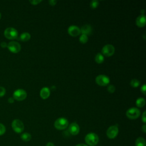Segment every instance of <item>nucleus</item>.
<instances>
[{
	"label": "nucleus",
	"instance_id": "1",
	"mask_svg": "<svg viewBox=\"0 0 146 146\" xmlns=\"http://www.w3.org/2000/svg\"><path fill=\"white\" fill-rule=\"evenodd\" d=\"M85 141L88 145L94 146L98 144L99 141V137L94 133H90L86 136Z\"/></svg>",
	"mask_w": 146,
	"mask_h": 146
},
{
	"label": "nucleus",
	"instance_id": "2",
	"mask_svg": "<svg viewBox=\"0 0 146 146\" xmlns=\"http://www.w3.org/2000/svg\"><path fill=\"white\" fill-rule=\"evenodd\" d=\"M68 125V120L64 117H60L57 119L54 123V127L59 130L66 129Z\"/></svg>",
	"mask_w": 146,
	"mask_h": 146
},
{
	"label": "nucleus",
	"instance_id": "3",
	"mask_svg": "<svg viewBox=\"0 0 146 146\" xmlns=\"http://www.w3.org/2000/svg\"><path fill=\"white\" fill-rule=\"evenodd\" d=\"M17 30L11 27H7L4 31L5 36L9 39H14L18 37Z\"/></svg>",
	"mask_w": 146,
	"mask_h": 146
},
{
	"label": "nucleus",
	"instance_id": "4",
	"mask_svg": "<svg viewBox=\"0 0 146 146\" xmlns=\"http://www.w3.org/2000/svg\"><path fill=\"white\" fill-rule=\"evenodd\" d=\"M140 115V111L136 107L129 108L126 112V116L130 119H136Z\"/></svg>",
	"mask_w": 146,
	"mask_h": 146
},
{
	"label": "nucleus",
	"instance_id": "5",
	"mask_svg": "<svg viewBox=\"0 0 146 146\" xmlns=\"http://www.w3.org/2000/svg\"><path fill=\"white\" fill-rule=\"evenodd\" d=\"M11 127L14 132L19 133L24 130V124L23 122L19 119H15L11 123Z\"/></svg>",
	"mask_w": 146,
	"mask_h": 146
},
{
	"label": "nucleus",
	"instance_id": "6",
	"mask_svg": "<svg viewBox=\"0 0 146 146\" xmlns=\"http://www.w3.org/2000/svg\"><path fill=\"white\" fill-rule=\"evenodd\" d=\"M27 97V93L23 89H18L13 93V98L18 101H22Z\"/></svg>",
	"mask_w": 146,
	"mask_h": 146
},
{
	"label": "nucleus",
	"instance_id": "7",
	"mask_svg": "<svg viewBox=\"0 0 146 146\" xmlns=\"http://www.w3.org/2000/svg\"><path fill=\"white\" fill-rule=\"evenodd\" d=\"M96 83L100 86H105L109 84L110 82V78L105 75H99L95 79Z\"/></svg>",
	"mask_w": 146,
	"mask_h": 146
},
{
	"label": "nucleus",
	"instance_id": "8",
	"mask_svg": "<svg viewBox=\"0 0 146 146\" xmlns=\"http://www.w3.org/2000/svg\"><path fill=\"white\" fill-rule=\"evenodd\" d=\"M115 47L113 45L108 44L105 45L102 50V54L105 55L106 56H111L115 52Z\"/></svg>",
	"mask_w": 146,
	"mask_h": 146
},
{
	"label": "nucleus",
	"instance_id": "9",
	"mask_svg": "<svg viewBox=\"0 0 146 146\" xmlns=\"http://www.w3.org/2000/svg\"><path fill=\"white\" fill-rule=\"evenodd\" d=\"M8 49L10 51L13 53H17L21 51V44L16 41L10 42L7 46Z\"/></svg>",
	"mask_w": 146,
	"mask_h": 146
},
{
	"label": "nucleus",
	"instance_id": "10",
	"mask_svg": "<svg viewBox=\"0 0 146 146\" xmlns=\"http://www.w3.org/2000/svg\"><path fill=\"white\" fill-rule=\"evenodd\" d=\"M119 129L117 125H112L110 127L107 131V135L110 139H114L118 134Z\"/></svg>",
	"mask_w": 146,
	"mask_h": 146
},
{
	"label": "nucleus",
	"instance_id": "11",
	"mask_svg": "<svg viewBox=\"0 0 146 146\" xmlns=\"http://www.w3.org/2000/svg\"><path fill=\"white\" fill-rule=\"evenodd\" d=\"M68 33L72 36H76L81 33L79 27L75 25H71L68 28Z\"/></svg>",
	"mask_w": 146,
	"mask_h": 146
},
{
	"label": "nucleus",
	"instance_id": "12",
	"mask_svg": "<svg viewBox=\"0 0 146 146\" xmlns=\"http://www.w3.org/2000/svg\"><path fill=\"white\" fill-rule=\"evenodd\" d=\"M69 132L73 135H76L79 132V127L76 123H72L68 127Z\"/></svg>",
	"mask_w": 146,
	"mask_h": 146
},
{
	"label": "nucleus",
	"instance_id": "13",
	"mask_svg": "<svg viewBox=\"0 0 146 146\" xmlns=\"http://www.w3.org/2000/svg\"><path fill=\"white\" fill-rule=\"evenodd\" d=\"M80 30V33H82V34H84L87 36L88 35H90L92 32V28L90 25H84L82 26Z\"/></svg>",
	"mask_w": 146,
	"mask_h": 146
},
{
	"label": "nucleus",
	"instance_id": "14",
	"mask_svg": "<svg viewBox=\"0 0 146 146\" xmlns=\"http://www.w3.org/2000/svg\"><path fill=\"white\" fill-rule=\"evenodd\" d=\"M145 16L144 14L139 15L136 19V25L139 27H143L145 25Z\"/></svg>",
	"mask_w": 146,
	"mask_h": 146
},
{
	"label": "nucleus",
	"instance_id": "15",
	"mask_svg": "<svg viewBox=\"0 0 146 146\" xmlns=\"http://www.w3.org/2000/svg\"><path fill=\"white\" fill-rule=\"evenodd\" d=\"M50 95V91L48 87H43L40 90V97L43 99H47Z\"/></svg>",
	"mask_w": 146,
	"mask_h": 146
},
{
	"label": "nucleus",
	"instance_id": "16",
	"mask_svg": "<svg viewBox=\"0 0 146 146\" xmlns=\"http://www.w3.org/2000/svg\"><path fill=\"white\" fill-rule=\"evenodd\" d=\"M30 38H31L30 34L27 32H25L21 34L19 36V39L23 42H27L30 39Z\"/></svg>",
	"mask_w": 146,
	"mask_h": 146
},
{
	"label": "nucleus",
	"instance_id": "17",
	"mask_svg": "<svg viewBox=\"0 0 146 146\" xmlns=\"http://www.w3.org/2000/svg\"><path fill=\"white\" fill-rule=\"evenodd\" d=\"M145 140L143 137H138L135 141V146H145Z\"/></svg>",
	"mask_w": 146,
	"mask_h": 146
},
{
	"label": "nucleus",
	"instance_id": "18",
	"mask_svg": "<svg viewBox=\"0 0 146 146\" xmlns=\"http://www.w3.org/2000/svg\"><path fill=\"white\" fill-rule=\"evenodd\" d=\"M104 60V56L101 53H98L95 57V60L96 63H98V64H100L102 63L103 62Z\"/></svg>",
	"mask_w": 146,
	"mask_h": 146
},
{
	"label": "nucleus",
	"instance_id": "19",
	"mask_svg": "<svg viewBox=\"0 0 146 146\" xmlns=\"http://www.w3.org/2000/svg\"><path fill=\"white\" fill-rule=\"evenodd\" d=\"M21 139L24 141H29L31 139V135L27 132H25L21 135Z\"/></svg>",
	"mask_w": 146,
	"mask_h": 146
},
{
	"label": "nucleus",
	"instance_id": "20",
	"mask_svg": "<svg viewBox=\"0 0 146 146\" xmlns=\"http://www.w3.org/2000/svg\"><path fill=\"white\" fill-rule=\"evenodd\" d=\"M145 104V100L143 98H139L136 101V105L138 107H143L144 106Z\"/></svg>",
	"mask_w": 146,
	"mask_h": 146
},
{
	"label": "nucleus",
	"instance_id": "21",
	"mask_svg": "<svg viewBox=\"0 0 146 146\" xmlns=\"http://www.w3.org/2000/svg\"><path fill=\"white\" fill-rule=\"evenodd\" d=\"M140 84V82L139 80L136 79H133L131 80L130 82V85L133 88H136L139 87Z\"/></svg>",
	"mask_w": 146,
	"mask_h": 146
},
{
	"label": "nucleus",
	"instance_id": "22",
	"mask_svg": "<svg viewBox=\"0 0 146 146\" xmlns=\"http://www.w3.org/2000/svg\"><path fill=\"white\" fill-rule=\"evenodd\" d=\"M88 36L84 34H82L79 38V41L82 43H86L88 41Z\"/></svg>",
	"mask_w": 146,
	"mask_h": 146
},
{
	"label": "nucleus",
	"instance_id": "23",
	"mask_svg": "<svg viewBox=\"0 0 146 146\" xmlns=\"http://www.w3.org/2000/svg\"><path fill=\"white\" fill-rule=\"evenodd\" d=\"M99 5V2L97 0H93L90 2V7L91 9H96Z\"/></svg>",
	"mask_w": 146,
	"mask_h": 146
},
{
	"label": "nucleus",
	"instance_id": "24",
	"mask_svg": "<svg viewBox=\"0 0 146 146\" xmlns=\"http://www.w3.org/2000/svg\"><path fill=\"white\" fill-rule=\"evenodd\" d=\"M107 90L110 93H113L115 91V87L113 85L110 84L107 87Z\"/></svg>",
	"mask_w": 146,
	"mask_h": 146
},
{
	"label": "nucleus",
	"instance_id": "25",
	"mask_svg": "<svg viewBox=\"0 0 146 146\" xmlns=\"http://www.w3.org/2000/svg\"><path fill=\"white\" fill-rule=\"evenodd\" d=\"M6 132V128L5 125L0 123V136L3 135Z\"/></svg>",
	"mask_w": 146,
	"mask_h": 146
},
{
	"label": "nucleus",
	"instance_id": "26",
	"mask_svg": "<svg viewBox=\"0 0 146 146\" xmlns=\"http://www.w3.org/2000/svg\"><path fill=\"white\" fill-rule=\"evenodd\" d=\"M6 93V90L3 87L0 86V97H2Z\"/></svg>",
	"mask_w": 146,
	"mask_h": 146
},
{
	"label": "nucleus",
	"instance_id": "27",
	"mask_svg": "<svg viewBox=\"0 0 146 146\" xmlns=\"http://www.w3.org/2000/svg\"><path fill=\"white\" fill-rule=\"evenodd\" d=\"M140 90H141V92L144 95H145V94H146V85H145V84H143V85L141 87Z\"/></svg>",
	"mask_w": 146,
	"mask_h": 146
},
{
	"label": "nucleus",
	"instance_id": "28",
	"mask_svg": "<svg viewBox=\"0 0 146 146\" xmlns=\"http://www.w3.org/2000/svg\"><path fill=\"white\" fill-rule=\"evenodd\" d=\"M32 5H38V3H39L40 2H42L41 0H32V1H29Z\"/></svg>",
	"mask_w": 146,
	"mask_h": 146
},
{
	"label": "nucleus",
	"instance_id": "29",
	"mask_svg": "<svg viewBox=\"0 0 146 146\" xmlns=\"http://www.w3.org/2000/svg\"><path fill=\"white\" fill-rule=\"evenodd\" d=\"M145 113H146V112L144 111L142 115V117H141V119L143 121V123H145L146 122V117H145Z\"/></svg>",
	"mask_w": 146,
	"mask_h": 146
},
{
	"label": "nucleus",
	"instance_id": "30",
	"mask_svg": "<svg viewBox=\"0 0 146 146\" xmlns=\"http://www.w3.org/2000/svg\"><path fill=\"white\" fill-rule=\"evenodd\" d=\"M56 2H57V1H56V0H50V1H48L49 4H50V5H51V6H54V5H55L56 3Z\"/></svg>",
	"mask_w": 146,
	"mask_h": 146
},
{
	"label": "nucleus",
	"instance_id": "31",
	"mask_svg": "<svg viewBox=\"0 0 146 146\" xmlns=\"http://www.w3.org/2000/svg\"><path fill=\"white\" fill-rule=\"evenodd\" d=\"M7 46V44L6 42H1V46L2 47H3V48L6 47Z\"/></svg>",
	"mask_w": 146,
	"mask_h": 146
},
{
	"label": "nucleus",
	"instance_id": "32",
	"mask_svg": "<svg viewBox=\"0 0 146 146\" xmlns=\"http://www.w3.org/2000/svg\"><path fill=\"white\" fill-rule=\"evenodd\" d=\"M14 99L13 98L10 97V98H9L8 99V102H9V103H14Z\"/></svg>",
	"mask_w": 146,
	"mask_h": 146
},
{
	"label": "nucleus",
	"instance_id": "33",
	"mask_svg": "<svg viewBox=\"0 0 146 146\" xmlns=\"http://www.w3.org/2000/svg\"><path fill=\"white\" fill-rule=\"evenodd\" d=\"M141 129H142V131L144 132V133H145L146 132V125L144 124V125H143V126H142V127H141Z\"/></svg>",
	"mask_w": 146,
	"mask_h": 146
},
{
	"label": "nucleus",
	"instance_id": "34",
	"mask_svg": "<svg viewBox=\"0 0 146 146\" xmlns=\"http://www.w3.org/2000/svg\"><path fill=\"white\" fill-rule=\"evenodd\" d=\"M46 146H55V145H54V144L52 143H51V142H48V143L46 144Z\"/></svg>",
	"mask_w": 146,
	"mask_h": 146
},
{
	"label": "nucleus",
	"instance_id": "35",
	"mask_svg": "<svg viewBox=\"0 0 146 146\" xmlns=\"http://www.w3.org/2000/svg\"><path fill=\"white\" fill-rule=\"evenodd\" d=\"M76 146H88V145H87L86 144H79L76 145Z\"/></svg>",
	"mask_w": 146,
	"mask_h": 146
},
{
	"label": "nucleus",
	"instance_id": "36",
	"mask_svg": "<svg viewBox=\"0 0 146 146\" xmlns=\"http://www.w3.org/2000/svg\"><path fill=\"white\" fill-rule=\"evenodd\" d=\"M1 18V13H0V19Z\"/></svg>",
	"mask_w": 146,
	"mask_h": 146
}]
</instances>
